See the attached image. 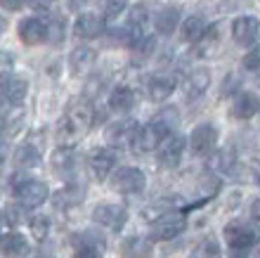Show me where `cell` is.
I'll return each instance as SVG.
<instances>
[{"mask_svg": "<svg viewBox=\"0 0 260 258\" xmlns=\"http://www.w3.org/2000/svg\"><path fill=\"white\" fill-rule=\"evenodd\" d=\"M92 121H95V107L88 100H74L64 111L59 126H57L59 142L64 147H76L78 140L92 128Z\"/></svg>", "mask_w": 260, "mask_h": 258, "instance_id": "cell-1", "label": "cell"}, {"mask_svg": "<svg viewBox=\"0 0 260 258\" xmlns=\"http://www.w3.org/2000/svg\"><path fill=\"white\" fill-rule=\"evenodd\" d=\"M187 227V218L182 211L168 209L164 213H158L156 220L151 223L149 230V242H168V239H175L178 235H182Z\"/></svg>", "mask_w": 260, "mask_h": 258, "instance_id": "cell-2", "label": "cell"}, {"mask_svg": "<svg viewBox=\"0 0 260 258\" xmlns=\"http://www.w3.org/2000/svg\"><path fill=\"white\" fill-rule=\"evenodd\" d=\"M109 185L118 194H140L147 187V176L135 166H121L111 170Z\"/></svg>", "mask_w": 260, "mask_h": 258, "instance_id": "cell-3", "label": "cell"}, {"mask_svg": "<svg viewBox=\"0 0 260 258\" xmlns=\"http://www.w3.org/2000/svg\"><path fill=\"white\" fill-rule=\"evenodd\" d=\"M168 135H171V130L166 128L158 119H151L149 123H144V126L137 128L135 137H133V150L137 154H149V152L158 150V145L164 142Z\"/></svg>", "mask_w": 260, "mask_h": 258, "instance_id": "cell-4", "label": "cell"}, {"mask_svg": "<svg viewBox=\"0 0 260 258\" xmlns=\"http://www.w3.org/2000/svg\"><path fill=\"white\" fill-rule=\"evenodd\" d=\"M218 126H213V123H199L197 128L192 130V135L187 137V150L194 159H206V156H211L213 150H215V145H218Z\"/></svg>", "mask_w": 260, "mask_h": 258, "instance_id": "cell-5", "label": "cell"}, {"mask_svg": "<svg viewBox=\"0 0 260 258\" xmlns=\"http://www.w3.org/2000/svg\"><path fill=\"white\" fill-rule=\"evenodd\" d=\"M225 242L232 251L241 253L248 251L251 246H255L258 242V232L253 225H248L246 220H230L225 225Z\"/></svg>", "mask_w": 260, "mask_h": 258, "instance_id": "cell-6", "label": "cell"}, {"mask_svg": "<svg viewBox=\"0 0 260 258\" xmlns=\"http://www.w3.org/2000/svg\"><path fill=\"white\" fill-rule=\"evenodd\" d=\"M232 41L241 48L260 45V19L253 14H241L232 21Z\"/></svg>", "mask_w": 260, "mask_h": 258, "instance_id": "cell-7", "label": "cell"}, {"mask_svg": "<svg viewBox=\"0 0 260 258\" xmlns=\"http://www.w3.org/2000/svg\"><path fill=\"white\" fill-rule=\"evenodd\" d=\"M14 197L26 209H38V206L48 202L50 187L45 183H41V180H21V183L14 185Z\"/></svg>", "mask_w": 260, "mask_h": 258, "instance_id": "cell-8", "label": "cell"}, {"mask_svg": "<svg viewBox=\"0 0 260 258\" xmlns=\"http://www.w3.org/2000/svg\"><path fill=\"white\" fill-rule=\"evenodd\" d=\"M92 223L102 225L111 232H121L128 223V211L121 204H97L92 209Z\"/></svg>", "mask_w": 260, "mask_h": 258, "instance_id": "cell-9", "label": "cell"}, {"mask_svg": "<svg viewBox=\"0 0 260 258\" xmlns=\"http://www.w3.org/2000/svg\"><path fill=\"white\" fill-rule=\"evenodd\" d=\"M137 128H140V126H137V121H133V119L111 121L109 126L104 128V140H107L109 147L121 150V147H125V145H133V137H135Z\"/></svg>", "mask_w": 260, "mask_h": 258, "instance_id": "cell-10", "label": "cell"}, {"mask_svg": "<svg viewBox=\"0 0 260 258\" xmlns=\"http://www.w3.org/2000/svg\"><path fill=\"white\" fill-rule=\"evenodd\" d=\"M185 150H187V137L168 135L164 142L158 145V163H161V168H168V170L178 168Z\"/></svg>", "mask_w": 260, "mask_h": 258, "instance_id": "cell-11", "label": "cell"}, {"mask_svg": "<svg viewBox=\"0 0 260 258\" xmlns=\"http://www.w3.org/2000/svg\"><path fill=\"white\" fill-rule=\"evenodd\" d=\"M28 95V81L21 76H7L0 83V104L7 107H21V102Z\"/></svg>", "mask_w": 260, "mask_h": 258, "instance_id": "cell-12", "label": "cell"}, {"mask_svg": "<svg viewBox=\"0 0 260 258\" xmlns=\"http://www.w3.org/2000/svg\"><path fill=\"white\" fill-rule=\"evenodd\" d=\"M260 111V97L255 93H248V90H241L232 97V104H230V116L237 119V121H248L253 119Z\"/></svg>", "mask_w": 260, "mask_h": 258, "instance_id": "cell-13", "label": "cell"}, {"mask_svg": "<svg viewBox=\"0 0 260 258\" xmlns=\"http://www.w3.org/2000/svg\"><path fill=\"white\" fill-rule=\"evenodd\" d=\"M97 64V52L88 45H78L76 50H71L69 54V71L71 76L76 78H83V76H88Z\"/></svg>", "mask_w": 260, "mask_h": 258, "instance_id": "cell-14", "label": "cell"}, {"mask_svg": "<svg viewBox=\"0 0 260 258\" xmlns=\"http://www.w3.org/2000/svg\"><path fill=\"white\" fill-rule=\"evenodd\" d=\"M50 166H52V170H55L59 178H64L67 183H71V178H74L76 168H78V154H76L74 147H59V150H55V154H52V159H50Z\"/></svg>", "mask_w": 260, "mask_h": 258, "instance_id": "cell-15", "label": "cell"}, {"mask_svg": "<svg viewBox=\"0 0 260 258\" xmlns=\"http://www.w3.org/2000/svg\"><path fill=\"white\" fill-rule=\"evenodd\" d=\"M114 168H116V150L109 147V145L104 150H97L95 154L90 156V170H92L97 183H104Z\"/></svg>", "mask_w": 260, "mask_h": 258, "instance_id": "cell-16", "label": "cell"}, {"mask_svg": "<svg viewBox=\"0 0 260 258\" xmlns=\"http://www.w3.org/2000/svg\"><path fill=\"white\" fill-rule=\"evenodd\" d=\"M31 253V244L21 232H5L0 235V256L3 258H26Z\"/></svg>", "mask_w": 260, "mask_h": 258, "instance_id": "cell-17", "label": "cell"}, {"mask_svg": "<svg viewBox=\"0 0 260 258\" xmlns=\"http://www.w3.org/2000/svg\"><path fill=\"white\" fill-rule=\"evenodd\" d=\"M19 38L24 45H38L48 38V21L41 17H26L19 21Z\"/></svg>", "mask_w": 260, "mask_h": 258, "instance_id": "cell-18", "label": "cell"}, {"mask_svg": "<svg viewBox=\"0 0 260 258\" xmlns=\"http://www.w3.org/2000/svg\"><path fill=\"white\" fill-rule=\"evenodd\" d=\"M175 88H178V81L171 74H156L147 81V95L154 102H166L175 93Z\"/></svg>", "mask_w": 260, "mask_h": 258, "instance_id": "cell-19", "label": "cell"}, {"mask_svg": "<svg viewBox=\"0 0 260 258\" xmlns=\"http://www.w3.org/2000/svg\"><path fill=\"white\" fill-rule=\"evenodd\" d=\"M137 107V93L130 85H116L109 93V109L114 114H130Z\"/></svg>", "mask_w": 260, "mask_h": 258, "instance_id": "cell-20", "label": "cell"}, {"mask_svg": "<svg viewBox=\"0 0 260 258\" xmlns=\"http://www.w3.org/2000/svg\"><path fill=\"white\" fill-rule=\"evenodd\" d=\"M74 34L78 38H85V41H92V38H100L104 34V17L102 14H81L74 24Z\"/></svg>", "mask_w": 260, "mask_h": 258, "instance_id": "cell-21", "label": "cell"}, {"mask_svg": "<svg viewBox=\"0 0 260 258\" xmlns=\"http://www.w3.org/2000/svg\"><path fill=\"white\" fill-rule=\"evenodd\" d=\"M211 88V71L206 67H197L192 69L185 78V90L189 97H201L206 90Z\"/></svg>", "mask_w": 260, "mask_h": 258, "instance_id": "cell-22", "label": "cell"}, {"mask_svg": "<svg viewBox=\"0 0 260 258\" xmlns=\"http://www.w3.org/2000/svg\"><path fill=\"white\" fill-rule=\"evenodd\" d=\"M41 159H43V152H41V147H36L34 142L19 145L17 152H14L17 168H36V166H41Z\"/></svg>", "mask_w": 260, "mask_h": 258, "instance_id": "cell-23", "label": "cell"}, {"mask_svg": "<svg viewBox=\"0 0 260 258\" xmlns=\"http://www.w3.org/2000/svg\"><path fill=\"white\" fill-rule=\"evenodd\" d=\"M154 249H151L149 237H128L121 244V256L123 258H151Z\"/></svg>", "mask_w": 260, "mask_h": 258, "instance_id": "cell-24", "label": "cell"}, {"mask_svg": "<svg viewBox=\"0 0 260 258\" xmlns=\"http://www.w3.org/2000/svg\"><path fill=\"white\" fill-rule=\"evenodd\" d=\"M180 24V12L178 7H161L154 17V26L161 36H171Z\"/></svg>", "mask_w": 260, "mask_h": 258, "instance_id": "cell-25", "label": "cell"}, {"mask_svg": "<svg viewBox=\"0 0 260 258\" xmlns=\"http://www.w3.org/2000/svg\"><path fill=\"white\" fill-rule=\"evenodd\" d=\"M206 31H208V26H206V21L201 19V17H187V19L182 21V26H180L182 41H187V43L204 41Z\"/></svg>", "mask_w": 260, "mask_h": 258, "instance_id": "cell-26", "label": "cell"}, {"mask_svg": "<svg viewBox=\"0 0 260 258\" xmlns=\"http://www.w3.org/2000/svg\"><path fill=\"white\" fill-rule=\"evenodd\" d=\"M220 244L215 237H204L201 242H199L197 246H194L192 251H189V256L187 258H220Z\"/></svg>", "mask_w": 260, "mask_h": 258, "instance_id": "cell-27", "label": "cell"}, {"mask_svg": "<svg viewBox=\"0 0 260 258\" xmlns=\"http://www.w3.org/2000/svg\"><path fill=\"white\" fill-rule=\"evenodd\" d=\"M71 244H74V249H81V246H92V249H102L104 251V237L100 235V232H76L74 237H71Z\"/></svg>", "mask_w": 260, "mask_h": 258, "instance_id": "cell-28", "label": "cell"}, {"mask_svg": "<svg viewBox=\"0 0 260 258\" xmlns=\"http://www.w3.org/2000/svg\"><path fill=\"white\" fill-rule=\"evenodd\" d=\"M67 21H64V17H50L48 21V38L45 41L52 43V45H59V43L64 41V31H67V26H64Z\"/></svg>", "mask_w": 260, "mask_h": 258, "instance_id": "cell-29", "label": "cell"}, {"mask_svg": "<svg viewBox=\"0 0 260 258\" xmlns=\"http://www.w3.org/2000/svg\"><path fill=\"white\" fill-rule=\"evenodd\" d=\"M100 14L104 19H116L118 14L128 7V0H100Z\"/></svg>", "mask_w": 260, "mask_h": 258, "instance_id": "cell-30", "label": "cell"}, {"mask_svg": "<svg viewBox=\"0 0 260 258\" xmlns=\"http://www.w3.org/2000/svg\"><path fill=\"white\" fill-rule=\"evenodd\" d=\"M50 225H52L50 223V218L38 213V216H34L31 220H28V230H31V235H34L38 242H43V239L50 235Z\"/></svg>", "mask_w": 260, "mask_h": 258, "instance_id": "cell-31", "label": "cell"}, {"mask_svg": "<svg viewBox=\"0 0 260 258\" xmlns=\"http://www.w3.org/2000/svg\"><path fill=\"white\" fill-rule=\"evenodd\" d=\"M213 166H215L218 170H222V173H234V170H237V166H239V161H237V156H234V152L222 150L218 156H215V161H213Z\"/></svg>", "mask_w": 260, "mask_h": 258, "instance_id": "cell-32", "label": "cell"}, {"mask_svg": "<svg viewBox=\"0 0 260 258\" xmlns=\"http://www.w3.org/2000/svg\"><path fill=\"white\" fill-rule=\"evenodd\" d=\"M3 218H5L7 223L12 225H19V223H24V218H26V206H21L19 202L17 204H10V206H5V211H3Z\"/></svg>", "mask_w": 260, "mask_h": 258, "instance_id": "cell-33", "label": "cell"}, {"mask_svg": "<svg viewBox=\"0 0 260 258\" xmlns=\"http://www.w3.org/2000/svg\"><path fill=\"white\" fill-rule=\"evenodd\" d=\"M154 119H158V121L164 123L166 128L173 133V130L178 128V123H180V111L175 107H166V109H161V111H158Z\"/></svg>", "mask_w": 260, "mask_h": 258, "instance_id": "cell-34", "label": "cell"}, {"mask_svg": "<svg viewBox=\"0 0 260 258\" xmlns=\"http://www.w3.org/2000/svg\"><path fill=\"white\" fill-rule=\"evenodd\" d=\"M244 69L248 74H260V45H253V48L246 52V57L241 60Z\"/></svg>", "mask_w": 260, "mask_h": 258, "instance_id": "cell-35", "label": "cell"}, {"mask_svg": "<svg viewBox=\"0 0 260 258\" xmlns=\"http://www.w3.org/2000/svg\"><path fill=\"white\" fill-rule=\"evenodd\" d=\"M12 67H14L12 52H0V83L5 81L10 74H12Z\"/></svg>", "mask_w": 260, "mask_h": 258, "instance_id": "cell-36", "label": "cell"}, {"mask_svg": "<svg viewBox=\"0 0 260 258\" xmlns=\"http://www.w3.org/2000/svg\"><path fill=\"white\" fill-rule=\"evenodd\" d=\"M149 19V10H147V5H135L133 7V12H130V24H135V26H142L144 21Z\"/></svg>", "mask_w": 260, "mask_h": 258, "instance_id": "cell-37", "label": "cell"}, {"mask_svg": "<svg viewBox=\"0 0 260 258\" xmlns=\"http://www.w3.org/2000/svg\"><path fill=\"white\" fill-rule=\"evenodd\" d=\"M71 258H102V249L81 246V249H74V256H71Z\"/></svg>", "mask_w": 260, "mask_h": 258, "instance_id": "cell-38", "label": "cell"}, {"mask_svg": "<svg viewBox=\"0 0 260 258\" xmlns=\"http://www.w3.org/2000/svg\"><path fill=\"white\" fill-rule=\"evenodd\" d=\"M28 0H0V7H5V10H10V12H17V10H21V7H26Z\"/></svg>", "mask_w": 260, "mask_h": 258, "instance_id": "cell-39", "label": "cell"}, {"mask_svg": "<svg viewBox=\"0 0 260 258\" xmlns=\"http://www.w3.org/2000/svg\"><path fill=\"white\" fill-rule=\"evenodd\" d=\"M237 83H239V78H237L234 74L227 76V78H225V85H222V95H227V90H230V93H232V90H237Z\"/></svg>", "mask_w": 260, "mask_h": 258, "instance_id": "cell-40", "label": "cell"}, {"mask_svg": "<svg viewBox=\"0 0 260 258\" xmlns=\"http://www.w3.org/2000/svg\"><path fill=\"white\" fill-rule=\"evenodd\" d=\"M28 5L34 7V10H50V7L55 5V0H28Z\"/></svg>", "mask_w": 260, "mask_h": 258, "instance_id": "cell-41", "label": "cell"}, {"mask_svg": "<svg viewBox=\"0 0 260 258\" xmlns=\"http://www.w3.org/2000/svg\"><path fill=\"white\" fill-rule=\"evenodd\" d=\"M251 220H253L255 225H260V197L251 204Z\"/></svg>", "mask_w": 260, "mask_h": 258, "instance_id": "cell-42", "label": "cell"}, {"mask_svg": "<svg viewBox=\"0 0 260 258\" xmlns=\"http://www.w3.org/2000/svg\"><path fill=\"white\" fill-rule=\"evenodd\" d=\"M5 28H7V21L3 19V17H0V34H3V31H5Z\"/></svg>", "mask_w": 260, "mask_h": 258, "instance_id": "cell-43", "label": "cell"}, {"mask_svg": "<svg viewBox=\"0 0 260 258\" xmlns=\"http://www.w3.org/2000/svg\"><path fill=\"white\" fill-rule=\"evenodd\" d=\"M3 168H5V156L0 154V173H3Z\"/></svg>", "mask_w": 260, "mask_h": 258, "instance_id": "cell-44", "label": "cell"}, {"mask_svg": "<svg viewBox=\"0 0 260 258\" xmlns=\"http://www.w3.org/2000/svg\"><path fill=\"white\" fill-rule=\"evenodd\" d=\"M3 128H5V121L0 119V137H3Z\"/></svg>", "mask_w": 260, "mask_h": 258, "instance_id": "cell-45", "label": "cell"}, {"mask_svg": "<svg viewBox=\"0 0 260 258\" xmlns=\"http://www.w3.org/2000/svg\"><path fill=\"white\" fill-rule=\"evenodd\" d=\"M36 258H52V256H48V253H41V256H36Z\"/></svg>", "mask_w": 260, "mask_h": 258, "instance_id": "cell-46", "label": "cell"}, {"mask_svg": "<svg viewBox=\"0 0 260 258\" xmlns=\"http://www.w3.org/2000/svg\"><path fill=\"white\" fill-rule=\"evenodd\" d=\"M232 258H244V256H232Z\"/></svg>", "mask_w": 260, "mask_h": 258, "instance_id": "cell-47", "label": "cell"}, {"mask_svg": "<svg viewBox=\"0 0 260 258\" xmlns=\"http://www.w3.org/2000/svg\"><path fill=\"white\" fill-rule=\"evenodd\" d=\"M258 258H260V251H258Z\"/></svg>", "mask_w": 260, "mask_h": 258, "instance_id": "cell-48", "label": "cell"}]
</instances>
